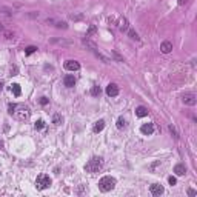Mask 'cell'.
<instances>
[{
	"mask_svg": "<svg viewBox=\"0 0 197 197\" xmlns=\"http://www.w3.org/2000/svg\"><path fill=\"white\" fill-rule=\"evenodd\" d=\"M8 112L11 116H14L17 120H26L29 117V108L25 106V105H16V103H11L8 106Z\"/></svg>",
	"mask_w": 197,
	"mask_h": 197,
	"instance_id": "cell-1",
	"label": "cell"
},
{
	"mask_svg": "<svg viewBox=\"0 0 197 197\" xmlns=\"http://www.w3.org/2000/svg\"><path fill=\"white\" fill-rule=\"evenodd\" d=\"M102 165H103L102 157H92V159L88 160V163L85 165V171L94 174V172H98V171L102 169Z\"/></svg>",
	"mask_w": 197,
	"mask_h": 197,
	"instance_id": "cell-2",
	"label": "cell"
},
{
	"mask_svg": "<svg viewBox=\"0 0 197 197\" xmlns=\"http://www.w3.org/2000/svg\"><path fill=\"white\" fill-rule=\"evenodd\" d=\"M114 186H116V179L111 176H105L98 180V189L102 192H108V191L114 189Z\"/></svg>",
	"mask_w": 197,
	"mask_h": 197,
	"instance_id": "cell-3",
	"label": "cell"
},
{
	"mask_svg": "<svg viewBox=\"0 0 197 197\" xmlns=\"http://www.w3.org/2000/svg\"><path fill=\"white\" fill-rule=\"evenodd\" d=\"M51 183H53L51 177L46 176V174H40V176H37V179H36V188L40 189V191L48 189L49 186H51Z\"/></svg>",
	"mask_w": 197,
	"mask_h": 197,
	"instance_id": "cell-4",
	"label": "cell"
},
{
	"mask_svg": "<svg viewBox=\"0 0 197 197\" xmlns=\"http://www.w3.org/2000/svg\"><path fill=\"white\" fill-rule=\"evenodd\" d=\"M182 100H183V103H185V105H189V106H194V105L197 103L195 94H192V92H189V94H185Z\"/></svg>",
	"mask_w": 197,
	"mask_h": 197,
	"instance_id": "cell-5",
	"label": "cell"
},
{
	"mask_svg": "<svg viewBox=\"0 0 197 197\" xmlns=\"http://www.w3.org/2000/svg\"><path fill=\"white\" fill-rule=\"evenodd\" d=\"M140 131H142V134H145V136H151V134L154 133V125H153V123H143L142 128H140Z\"/></svg>",
	"mask_w": 197,
	"mask_h": 197,
	"instance_id": "cell-6",
	"label": "cell"
},
{
	"mask_svg": "<svg viewBox=\"0 0 197 197\" xmlns=\"http://www.w3.org/2000/svg\"><path fill=\"white\" fill-rule=\"evenodd\" d=\"M65 68H66L68 71H79V69H80V65H79V62H76V60H66V62H65Z\"/></svg>",
	"mask_w": 197,
	"mask_h": 197,
	"instance_id": "cell-7",
	"label": "cell"
},
{
	"mask_svg": "<svg viewBox=\"0 0 197 197\" xmlns=\"http://www.w3.org/2000/svg\"><path fill=\"white\" fill-rule=\"evenodd\" d=\"M150 191H151L153 195H162L165 189H163L162 185H159V183H153V185L150 186Z\"/></svg>",
	"mask_w": 197,
	"mask_h": 197,
	"instance_id": "cell-8",
	"label": "cell"
},
{
	"mask_svg": "<svg viewBox=\"0 0 197 197\" xmlns=\"http://www.w3.org/2000/svg\"><path fill=\"white\" fill-rule=\"evenodd\" d=\"M106 94H108L109 97H116V95L119 94V86H117L116 83H109V85L106 86Z\"/></svg>",
	"mask_w": 197,
	"mask_h": 197,
	"instance_id": "cell-9",
	"label": "cell"
},
{
	"mask_svg": "<svg viewBox=\"0 0 197 197\" xmlns=\"http://www.w3.org/2000/svg\"><path fill=\"white\" fill-rule=\"evenodd\" d=\"M63 83H65V86L72 88L74 85H76V77L71 76V74H68V76H65V79H63Z\"/></svg>",
	"mask_w": 197,
	"mask_h": 197,
	"instance_id": "cell-10",
	"label": "cell"
},
{
	"mask_svg": "<svg viewBox=\"0 0 197 197\" xmlns=\"http://www.w3.org/2000/svg\"><path fill=\"white\" fill-rule=\"evenodd\" d=\"M171 49H172V43L171 42H162V45H160V51L163 53V54H168V53H171Z\"/></svg>",
	"mask_w": 197,
	"mask_h": 197,
	"instance_id": "cell-11",
	"label": "cell"
},
{
	"mask_svg": "<svg viewBox=\"0 0 197 197\" xmlns=\"http://www.w3.org/2000/svg\"><path fill=\"white\" fill-rule=\"evenodd\" d=\"M83 45H85L86 48H89V51H92L94 54H97V53H98V51H97V46H95V43H92L88 37H86V39H83Z\"/></svg>",
	"mask_w": 197,
	"mask_h": 197,
	"instance_id": "cell-12",
	"label": "cell"
},
{
	"mask_svg": "<svg viewBox=\"0 0 197 197\" xmlns=\"http://www.w3.org/2000/svg\"><path fill=\"white\" fill-rule=\"evenodd\" d=\"M103 128H105V120H102V119H100V120H97V122L94 123L92 131H94V133H100Z\"/></svg>",
	"mask_w": 197,
	"mask_h": 197,
	"instance_id": "cell-13",
	"label": "cell"
},
{
	"mask_svg": "<svg viewBox=\"0 0 197 197\" xmlns=\"http://www.w3.org/2000/svg\"><path fill=\"white\" fill-rule=\"evenodd\" d=\"M174 172L177 176H183L185 172H186V168H185V165H182V163H177L176 166H174Z\"/></svg>",
	"mask_w": 197,
	"mask_h": 197,
	"instance_id": "cell-14",
	"label": "cell"
},
{
	"mask_svg": "<svg viewBox=\"0 0 197 197\" xmlns=\"http://www.w3.org/2000/svg\"><path fill=\"white\" fill-rule=\"evenodd\" d=\"M136 116L137 117H145V116H148V109L145 106H137L136 108Z\"/></svg>",
	"mask_w": 197,
	"mask_h": 197,
	"instance_id": "cell-15",
	"label": "cell"
},
{
	"mask_svg": "<svg viewBox=\"0 0 197 197\" xmlns=\"http://www.w3.org/2000/svg\"><path fill=\"white\" fill-rule=\"evenodd\" d=\"M119 28H120L122 31H126V29H128V20H126L125 17H122V19L119 20Z\"/></svg>",
	"mask_w": 197,
	"mask_h": 197,
	"instance_id": "cell-16",
	"label": "cell"
},
{
	"mask_svg": "<svg viewBox=\"0 0 197 197\" xmlns=\"http://www.w3.org/2000/svg\"><path fill=\"white\" fill-rule=\"evenodd\" d=\"M11 92H12L14 95H20V94H22L20 85H19V83H12V85H11Z\"/></svg>",
	"mask_w": 197,
	"mask_h": 197,
	"instance_id": "cell-17",
	"label": "cell"
},
{
	"mask_svg": "<svg viewBox=\"0 0 197 197\" xmlns=\"http://www.w3.org/2000/svg\"><path fill=\"white\" fill-rule=\"evenodd\" d=\"M62 122H63V117H62L60 114H54V117H53V123H54V125H56V126H60Z\"/></svg>",
	"mask_w": 197,
	"mask_h": 197,
	"instance_id": "cell-18",
	"label": "cell"
},
{
	"mask_svg": "<svg viewBox=\"0 0 197 197\" xmlns=\"http://www.w3.org/2000/svg\"><path fill=\"white\" fill-rule=\"evenodd\" d=\"M117 128H119V130H125V128H126V120L123 119V117H119V119H117Z\"/></svg>",
	"mask_w": 197,
	"mask_h": 197,
	"instance_id": "cell-19",
	"label": "cell"
},
{
	"mask_svg": "<svg viewBox=\"0 0 197 197\" xmlns=\"http://www.w3.org/2000/svg\"><path fill=\"white\" fill-rule=\"evenodd\" d=\"M51 43H59V45H68V46H69V45H72V42H69V40H63V39H62V40H60V39H53V40H51Z\"/></svg>",
	"mask_w": 197,
	"mask_h": 197,
	"instance_id": "cell-20",
	"label": "cell"
},
{
	"mask_svg": "<svg viewBox=\"0 0 197 197\" xmlns=\"http://www.w3.org/2000/svg\"><path fill=\"white\" fill-rule=\"evenodd\" d=\"M34 128H36V130H43V128H45V120L39 119V120L34 123Z\"/></svg>",
	"mask_w": 197,
	"mask_h": 197,
	"instance_id": "cell-21",
	"label": "cell"
},
{
	"mask_svg": "<svg viewBox=\"0 0 197 197\" xmlns=\"http://www.w3.org/2000/svg\"><path fill=\"white\" fill-rule=\"evenodd\" d=\"M100 92H102L100 86H97V85H94V86L91 88V94H92V95H95V97H97V95H100Z\"/></svg>",
	"mask_w": 197,
	"mask_h": 197,
	"instance_id": "cell-22",
	"label": "cell"
},
{
	"mask_svg": "<svg viewBox=\"0 0 197 197\" xmlns=\"http://www.w3.org/2000/svg\"><path fill=\"white\" fill-rule=\"evenodd\" d=\"M36 51H37V48H36V46H28L26 49H25V53H26L28 56H29V54H33V53H36Z\"/></svg>",
	"mask_w": 197,
	"mask_h": 197,
	"instance_id": "cell-23",
	"label": "cell"
},
{
	"mask_svg": "<svg viewBox=\"0 0 197 197\" xmlns=\"http://www.w3.org/2000/svg\"><path fill=\"white\" fill-rule=\"evenodd\" d=\"M169 131H171V134H172V136H174L176 139L179 137V134H177V131H176V128H174V126H172V125H169Z\"/></svg>",
	"mask_w": 197,
	"mask_h": 197,
	"instance_id": "cell-24",
	"label": "cell"
},
{
	"mask_svg": "<svg viewBox=\"0 0 197 197\" xmlns=\"http://www.w3.org/2000/svg\"><path fill=\"white\" fill-rule=\"evenodd\" d=\"M56 26H57V28H63V29H66V28H68V25H66L65 22H57Z\"/></svg>",
	"mask_w": 197,
	"mask_h": 197,
	"instance_id": "cell-25",
	"label": "cell"
},
{
	"mask_svg": "<svg viewBox=\"0 0 197 197\" xmlns=\"http://www.w3.org/2000/svg\"><path fill=\"white\" fill-rule=\"evenodd\" d=\"M95 33V26H94V25H91V26H89V31L86 33V37H89L91 34H94Z\"/></svg>",
	"mask_w": 197,
	"mask_h": 197,
	"instance_id": "cell-26",
	"label": "cell"
},
{
	"mask_svg": "<svg viewBox=\"0 0 197 197\" xmlns=\"http://www.w3.org/2000/svg\"><path fill=\"white\" fill-rule=\"evenodd\" d=\"M130 37H131L133 40H139V36H137L136 31H130Z\"/></svg>",
	"mask_w": 197,
	"mask_h": 197,
	"instance_id": "cell-27",
	"label": "cell"
},
{
	"mask_svg": "<svg viewBox=\"0 0 197 197\" xmlns=\"http://www.w3.org/2000/svg\"><path fill=\"white\" fill-rule=\"evenodd\" d=\"M168 182H169V185H171V186H174V185L177 183V180H176V177H172V176H171V177L168 179Z\"/></svg>",
	"mask_w": 197,
	"mask_h": 197,
	"instance_id": "cell-28",
	"label": "cell"
},
{
	"mask_svg": "<svg viewBox=\"0 0 197 197\" xmlns=\"http://www.w3.org/2000/svg\"><path fill=\"white\" fill-rule=\"evenodd\" d=\"M48 102H49V100H48L46 97H40V105H43V106H45V105H48Z\"/></svg>",
	"mask_w": 197,
	"mask_h": 197,
	"instance_id": "cell-29",
	"label": "cell"
},
{
	"mask_svg": "<svg viewBox=\"0 0 197 197\" xmlns=\"http://www.w3.org/2000/svg\"><path fill=\"white\" fill-rule=\"evenodd\" d=\"M16 72H17V68H16V66L11 68V76H16Z\"/></svg>",
	"mask_w": 197,
	"mask_h": 197,
	"instance_id": "cell-30",
	"label": "cell"
},
{
	"mask_svg": "<svg viewBox=\"0 0 197 197\" xmlns=\"http://www.w3.org/2000/svg\"><path fill=\"white\" fill-rule=\"evenodd\" d=\"M114 57H116V59H117L119 62H123V59H122V57H120L119 54H116V53H114Z\"/></svg>",
	"mask_w": 197,
	"mask_h": 197,
	"instance_id": "cell-31",
	"label": "cell"
},
{
	"mask_svg": "<svg viewBox=\"0 0 197 197\" xmlns=\"http://www.w3.org/2000/svg\"><path fill=\"white\" fill-rule=\"evenodd\" d=\"M188 194H189V195H195V194H197V192H195V191H194V189H189V191H188Z\"/></svg>",
	"mask_w": 197,
	"mask_h": 197,
	"instance_id": "cell-32",
	"label": "cell"
},
{
	"mask_svg": "<svg viewBox=\"0 0 197 197\" xmlns=\"http://www.w3.org/2000/svg\"><path fill=\"white\" fill-rule=\"evenodd\" d=\"M185 2H186V0H179V5H183Z\"/></svg>",
	"mask_w": 197,
	"mask_h": 197,
	"instance_id": "cell-33",
	"label": "cell"
},
{
	"mask_svg": "<svg viewBox=\"0 0 197 197\" xmlns=\"http://www.w3.org/2000/svg\"><path fill=\"white\" fill-rule=\"evenodd\" d=\"M2 89H3V83H2V82H0V91H2Z\"/></svg>",
	"mask_w": 197,
	"mask_h": 197,
	"instance_id": "cell-34",
	"label": "cell"
},
{
	"mask_svg": "<svg viewBox=\"0 0 197 197\" xmlns=\"http://www.w3.org/2000/svg\"><path fill=\"white\" fill-rule=\"evenodd\" d=\"M2 146H3V142H2V140H0V148H2Z\"/></svg>",
	"mask_w": 197,
	"mask_h": 197,
	"instance_id": "cell-35",
	"label": "cell"
}]
</instances>
